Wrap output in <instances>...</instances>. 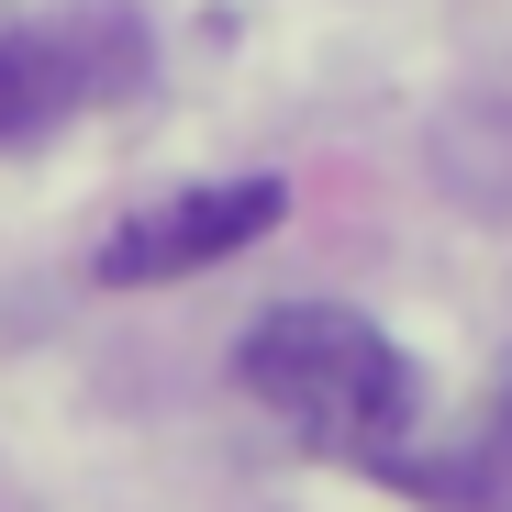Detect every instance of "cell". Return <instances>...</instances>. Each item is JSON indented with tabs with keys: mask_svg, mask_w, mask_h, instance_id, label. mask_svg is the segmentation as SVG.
Here are the masks:
<instances>
[{
	"mask_svg": "<svg viewBox=\"0 0 512 512\" xmlns=\"http://www.w3.org/2000/svg\"><path fill=\"white\" fill-rule=\"evenodd\" d=\"M234 379L268 401L301 446L323 457H357V468H390L412 446V412H423V379L390 334L346 301H279L245 323L234 346Z\"/></svg>",
	"mask_w": 512,
	"mask_h": 512,
	"instance_id": "1",
	"label": "cell"
},
{
	"mask_svg": "<svg viewBox=\"0 0 512 512\" xmlns=\"http://www.w3.org/2000/svg\"><path fill=\"white\" fill-rule=\"evenodd\" d=\"M145 45L123 12H56L0 34V145H45L67 112H90L101 90H134Z\"/></svg>",
	"mask_w": 512,
	"mask_h": 512,
	"instance_id": "2",
	"label": "cell"
},
{
	"mask_svg": "<svg viewBox=\"0 0 512 512\" xmlns=\"http://www.w3.org/2000/svg\"><path fill=\"white\" fill-rule=\"evenodd\" d=\"M290 212L279 179H212V190H167L145 212H123L101 234V279L112 290H156V279H190V268H223L234 245H256Z\"/></svg>",
	"mask_w": 512,
	"mask_h": 512,
	"instance_id": "3",
	"label": "cell"
},
{
	"mask_svg": "<svg viewBox=\"0 0 512 512\" xmlns=\"http://www.w3.org/2000/svg\"><path fill=\"white\" fill-rule=\"evenodd\" d=\"M379 479H401L412 501H435V512H512V357L490 368V390L468 401V423L446 446H401Z\"/></svg>",
	"mask_w": 512,
	"mask_h": 512,
	"instance_id": "4",
	"label": "cell"
}]
</instances>
